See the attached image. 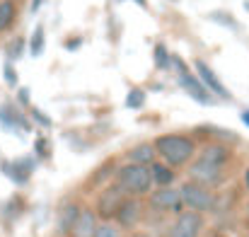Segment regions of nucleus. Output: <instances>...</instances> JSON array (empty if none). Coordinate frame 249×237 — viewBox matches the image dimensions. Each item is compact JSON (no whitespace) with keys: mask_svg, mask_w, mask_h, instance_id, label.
<instances>
[{"mask_svg":"<svg viewBox=\"0 0 249 237\" xmlns=\"http://www.w3.org/2000/svg\"><path fill=\"white\" fill-rule=\"evenodd\" d=\"M247 225H249V203H247Z\"/></svg>","mask_w":249,"mask_h":237,"instance_id":"36","label":"nucleus"},{"mask_svg":"<svg viewBox=\"0 0 249 237\" xmlns=\"http://www.w3.org/2000/svg\"><path fill=\"white\" fill-rule=\"evenodd\" d=\"M155 158H158V150H155L153 143H141V146H136V148L128 150V162H131V164L150 167V164L155 162Z\"/></svg>","mask_w":249,"mask_h":237,"instance_id":"15","label":"nucleus"},{"mask_svg":"<svg viewBox=\"0 0 249 237\" xmlns=\"http://www.w3.org/2000/svg\"><path fill=\"white\" fill-rule=\"evenodd\" d=\"M22 51H24V39H22V36L12 39V41L7 44V63L17 61V58L22 56Z\"/></svg>","mask_w":249,"mask_h":237,"instance_id":"21","label":"nucleus"},{"mask_svg":"<svg viewBox=\"0 0 249 237\" xmlns=\"http://www.w3.org/2000/svg\"><path fill=\"white\" fill-rule=\"evenodd\" d=\"M247 237H249V235H247Z\"/></svg>","mask_w":249,"mask_h":237,"instance_id":"37","label":"nucleus"},{"mask_svg":"<svg viewBox=\"0 0 249 237\" xmlns=\"http://www.w3.org/2000/svg\"><path fill=\"white\" fill-rule=\"evenodd\" d=\"M245 186H247V189H249V169H247V172H245Z\"/></svg>","mask_w":249,"mask_h":237,"instance_id":"32","label":"nucleus"},{"mask_svg":"<svg viewBox=\"0 0 249 237\" xmlns=\"http://www.w3.org/2000/svg\"><path fill=\"white\" fill-rule=\"evenodd\" d=\"M213 237H228V235H223V233H215V235H213Z\"/></svg>","mask_w":249,"mask_h":237,"instance_id":"35","label":"nucleus"},{"mask_svg":"<svg viewBox=\"0 0 249 237\" xmlns=\"http://www.w3.org/2000/svg\"><path fill=\"white\" fill-rule=\"evenodd\" d=\"M169 66L177 68V80H179L181 90H184L191 99H196L198 104H213V102H215V97L201 85V80L184 66V61H181L179 56H169Z\"/></svg>","mask_w":249,"mask_h":237,"instance_id":"3","label":"nucleus"},{"mask_svg":"<svg viewBox=\"0 0 249 237\" xmlns=\"http://www.w3.org/2000/svg\"><path fill=\"white\" fill-rule=\"evenodd\" d=\"M36 167V160L34 158H19L15 162H2V172L15 182V184H27L29 182V174L34 172Z\"/></svg>","mask_w":249,"mask_h":237,"instance_id":"11","label":"nucleus"},{"mask_svg":"<svg viewBox=\"0 0 249 237\" xmlns=\"http://www.w3.org/2000/svg\"><path fill=\"white\" fill-rule=\"evenodd\" d=\"M131 237H150V235H148V233H133Z\"/></svg>","mask_w":249,"mask_h":237,"instance_id":"33","label":"nucleus"},{"mask_svg":"<svg viewBox=\"0 0 249 237\" xmlns=\"http://www.w3.org/2000/svg\"><path fill=\"white\" fill-rule=\"evenodd\" d=\"M153 146H155L158 155L162 158V162H165L167 167H181V164H186L189 160L194 158V153H196V143L189 136H181V133L160 136Z\"/></svg>","mask_w":249,"mask_h":237,"instance_id":"1","label":"nucleus"},{"mask_svg":"<svg viewBox=\"0 0 249 237\" xmlns=\"http://www.w3.org/2000/svg\"><path fill=\"white\" fill-rule=\"evenodd\" d=\"M169 66V51H167L165 44H158L155 46V68H167Z\"/></svg>","mask_w":249,"mask_h":237,"instance_id":"22","label":"nucleus"},{"mask_svg":"<svg viewBox=\"0 0 249 237\" xmlns=\"http://www.w3.org/2000/svg\"><path fill=\"white\" fill-rule=\"evenodd\" d=\"M136 2H138L141 7H148V0H136Z\"/></svg>","mask_w":249,"mask_h":237,"instance_id":"34","label":"nucleus"},{"mask_svg":"<svg viewBox=\"0 0 249 237\" xmlns=\"http://www.w3.org/2000/svg\"><path fill=\"white\" fill-rule=\"evenodd\" d=\"M124 201H126L124 189H121L119 184H107V186L102 189V194L97 196V208H94L97 218H102L104 223H109V220L116 216V211H119V206H121Z\"/></svg>","mask_w":249,"mask_h":237,"instance_id":"5","label":"nucleus"},{"mask_svg":"<svg viewBox=\"0 0 249 237\" xmlns=\"http://www.w3.org/2000/svg\"><path fill=\"white\" fill-rule=\"evenodd\" d=\"M150 177H153V184L158 189H165V186H172V182H174V169H169L165 162L155 160L150 164Z\"/></svg>","mask_w":249,"mask_h":237,"instance_id":"17","label":"nucleus"},{"mask_svg":"<svg viewBox=\"0 0 249 237\" xmlns=\"http://www.w3.org/2000/svg\"><path fill=\"white\" fill-rule=\"evenodd\" d=\"M17 19V5L15 0H2L0 2V32H7Z\"/></svg>","mask_w":249,"mask_h":237,"instance_id":"18","label":"nucleus"},{"mask_svg":"<svg viewBox=\"0 0 249 237\" xmlns=\"http://www.w3.org/2000/svg\"><path fill=\"white\" fill-rule=\"evenodd\" d=\"M29 114H32V119H34L36 124H41V126H51V119H49L46 114H41V109H36V107H29Z\"/></svg>","mask_w":249,"mask_h":237,"instance_id":"25","label":"nucleus"},{"mask_svg":"<svg viewBox=\"0 0 249 237\" xmlns=\"http://www.w3.org/2000/svg\"><path fill=\"white\" fill-rule=\"evenodd\" d=\"M179 196H181V203L186 211H194V213H208L215 208V194L206 186H198L194 182H186L181 189H179Z\"/></svg>","mask_w":249,"mask_h":237,"instance_id":"4","label":"nucleus"},{"mask_svg":"<svg viewBox=\"0 0 249 237\" xmlns=\"http://www.w3.org/2000/svg\"><path fill=\"white\" fill-rule=\"evenodd\" d=\"M19 102H22V104L29 102V92H27V90H19Z\"/></svg>","mask_w":249,"mask_h":237,"instance_id":"28","label":"nucleus"},{"mask_svg":"<svg viewBox=\"0 0 249 237\" xmlns=\"http://www.w3.org/2000/svg\"><path fill=\"white\" fill-rule=\"evenodd\" d=\"M5 80H7V85H10V87H15V85H17V73H15L12 63H5Z\"/></svg>","mask_w":249,"mask_h":237,"instance_id":"26","label":"nucleus"},{"mask_svg":"<svg viewBox=\"0 0 249 237\" xmlns=\"http://www.w3.org/2000/svg\"><path fill=\"white\" fill-rule=\"evenodd\" d=\"M150 208H155V211H160V213H177V216H179V213L184 211L179 189L165 186V189L150 191Z\"/></svg>","mask_w":249,"mask_h":237,"instance_id":"7","label":"nucleus"},{"mask_svg":"<svg viewBox=\"0 0 249 237\" xmlns=\"http://www.w3.org/2000/svg\"><path fill=\"white\" fill-rule=\"evenodd\" d=\"M49 143H46V138H36V153L41 155V158H49Z\"/></svg>","mask_w":249,"mask_h":237,"instance_id":"27","label":"nucleus"},{"mask_svg":"<svg viewBox=\"0 0 249 237\" xmlns=\"http://www.w3.org/2000/svg\"><path fill=\"white\" fill-rule=\"evenodd\" d=\"M141 216H143V203L138 199H133V196H126V201L119 206L114 220H116V228L119 230L121 228L124 230H131V228H136L141 223Z\"/></svg>","mask_w":249,"mask_h":237,"instance_id":"9","label":"nucleus"},{"mask_svg":"<svg viewBox=\"0 0 249 237\" xmlns=\"http://www.w3.org/2000/svg\"><path fill=\"white\" fill-rule=\"evenodd\" d=\"M44 44H46L44 27H36V29H34V36H32V44H29V54H32V56H41V54H44Z\"/></svg>","mask_w":249,"mask_h":237,"instance_id":"19","label":"nucleus"},{"mask_svg":"<svg viewBox=\"0 0 249 237\" xmlns=\"http://www.w3.org/2000/svg\"><path fill=\"white\" fill-rule=\"evenodd\" d=\"M230 158V150L225 148V146H220V143H211V146H206L203 150H201V155L198 160H203V162H211V164H225Z\"/></svg>","mask_w":249,"mask_h":237,"instance_id":"16","label":"nucleus"},{"mask_svg":"<svg viewBox=\"0 0 249 237\" xmlns=\"http://www.w3.org/2000/svg\"><path fill=\"white\" fill-rule=\"evenodd\" d=\"M80 211H83V206H80L78 201H66V203L58 208V233H61V235H68V233H71L73 223H75L78 216H80Z\"/></svg>","mask_w":249,"mask_h":237,"instance_id":"14","label":"nucleus"},{"mask_svg":"<svg viewBox=\"0 0 249 237\" xmlns=\"http://www.w3.org/2000/svg\"><path fill=\"white\" fill-rule=\"evenodd\" d=\"M213 22H220V24H225V27H230V29H237V22L230 17V15H223V12H211L208 15Z\"/></svg>","mask_w":249,"mask_h":237,"instance_id":"24","label":"nucleus"},{"mask_svg":"<svg viewBox=\"0 0 249 237\" xmlns=\"http://www.w3.org/2000/svg\"><path fill=\"white\" fill-rule=\"evenodd\" d=\"M41 2H44V0H32V12H36V10L41 7Z\"/></svg>","mask_w":249,"mask_h":237,"instance_id":"30","label":"nucleus"},{"mask_svg":"<svg viewBox=\"0 0 249 237\" xmlns=\"http://www.w3.org/2000/svg\"><path fill=\"white\" fill-rule=\"evenodd\" d=\"M189 179L198 186H206V189H215L223 184V167L220 164H211V162H203V160H196L194 164H189Z\"/></svg>","mask_w":249,"mask_h":237,"instance_id":"6","label":"nucleus"},{"mask_svg":"<svg viewBox=\"0 0 249 237\" xmlns=\"http://www.w3.org/2000/svg\"><path fill=\"white\" fill-rule=\"evenodd\" d=\"M194 66H196V71H198V80H201V85H203L213 97H218V99H230V97H232V94L223 87V82L218 80V75L213 73V68H211L203 58H196V63H194Z\"/></svg>","mask_w":249,"mask_h":237,"instance_id":"10","label":"nucleus"},{"mask_svg":"<svg viewBox=\"0 0 249 237\" xmlns=\"http://www.w3.org/2000/svg\"><path fill=\"white\" fill-rule=\"evenodd\" d=\"M0 124H2L7 131H15V128H19V131H24V133L32 131V124L27 121V116H24L17 107H12V104H2V107H0Z\"/></svg>","mask_w":249,"mask_h":237,"instance_id":"13","label":"nucleus"},{"mask_svg":"<svg viewBox=\"0 0 249 237\" xmlns=\"http://www.w3.org/2000/svg\"><path fill=\"white\" fill-rule=\"evenodd\" d=\"M201 228H203V216L184 208L177 216V220L172 223L167 237H198L201 235Z\"/></svg>","mask_w":249,"mask_h":237,"instance_id":"8","label":"nucleus"},{"mask_svg":"<svg viewBox=\"0 0 249 237\" xmlns=\"http://www.w3.org/2000/svg\"><path fill=\"white\" fill-rule=\"evenodd\" d=\"M240 119H242V121H245V124H247V128H249V109H245V111H242V114H240Z\"/></svg>","mask_w":249,"mask_h":237,"instance_id":"29","label":"nucleus"},{"mask_svg":"<svg viewBox=\"0 0 249 237\" xmlns=\"http://www.w3.org/2000/svg\"><path fill=\"white\" fill-rule=\"evenodd\" d=\"M66 46H68V49H75V46H80V39H75V41H68Z\"/></svg>","mask_w":249,"mask_h":237,"instance_id":"31","label":"nucleus"},{"mask_svg":"<svg viewBox=\"0 0 249 237\" xmlns=\"http://www.w3.org/2000/svg\"><path fill=\"white\" fill-rule=\"evenodd\" d=\"M145 104V92L141 90V87H133L131 92H128V97H126V107L128 109H141Z\"/></svg>","mask_w":249,"mask_h":237,"instance_id":"20","label":"nucleus"},{"mask_svg":"<svg viewBox=\"0 0 249 237\" xmlns=\"http://www.w3.org/2000/svg\"><path fill=\"white\" fill-rule=\"evenodd\" d=\"M97 225H99V218H97V213H94L92 208L83 206V211H80L78 220L73 223L71 233H68L66 237H94V233H97Z\"/></svg>","mask_w":249,"mask_h":237,"instance_id":"12","label":"nucleus"},{"mask_svg":"<svg viewBox=\"0 0 249 237\" xmlns=\"http://www.w3.org/2000/svg\"><path fill=\"white\" fill-rule=\"evenodd\" d=\"M94 237H121V230L116 225H111V223H99Z\"/></svg>","mask_w":249,"mask_h":237,"instance_id":"23","label":"nucleus"},{"mask_svg":"<svg viewBox=\"0 0 249 237\" xmlns=\"http://www.w3.org/2000/svg\"><path fill=\"white\" fill-rule=\"evenodd\" d=\"M116 184L124 189L126 196H145L153 191V177H150V167H143V164H124L116 169Z\"/></svg>","mask_w":249,"mask_h":237,"instance_id":"2","label":"nucleus"}]
</instances>
